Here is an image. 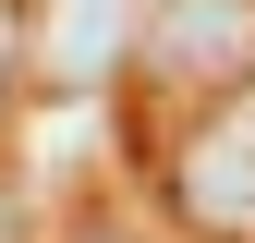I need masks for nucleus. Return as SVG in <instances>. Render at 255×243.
<instances>
[{
  "instance_id": "1",
  "label": "nucleus",
  "mask_w": 255,
  "mask_h": 243,
  "mask_svg": "<svg viewBox=\"0 0 255 243\" xmlns=\"http://www.w3.org/2000/svg\"><path fill=\"white\" fill-rule=\"evenodd\" d=\"M146 73L158 85H170V98H231V85L255 73V0H158V12H146Z\"/></svg>"
},
{
  "instance_id": "4",
  "label": "nucleus",
  "mask_w": 255,
  "mask_h": 243,
  "mask_svg": "<svg viewBox=\"0 0 255 243\" xmlns=\"http://www.w3.org/2000/svg\"><path fill=\"white\" fill-rule=\"evenodd\" d=\"M0 85H12V12H0Z\"/></svg>"
},
{
  "instance_id": "3",
  "label": "nucleus",
  "mask_w": 255,
  "mask_h": 243,
  "mask_svg": "<svg viewBox=\"0 0 255 243\" xmlns=\"http://www.w3.org/2000/svg\"><path fill=\"white\" fill-rule=\"evenodd\" d=\"M0 243H24V207H12V195H0Z\"/></svg>"
},
{
  "instance_id": "2",
  "label": "nucleus",
  "mask_w": 255,
  "mask_h": 243,
  "mask_svg": "<svg viewBox=\"0 0 255 243\" xmlns=\"http://www.w3.org/2000/svg\"><path fill=\"white\" fill-rule=\"evenodd\" d=\"M134 37H146V0H49L37 61H49V85H98Z\"/></svg>"
}]
</instances>
